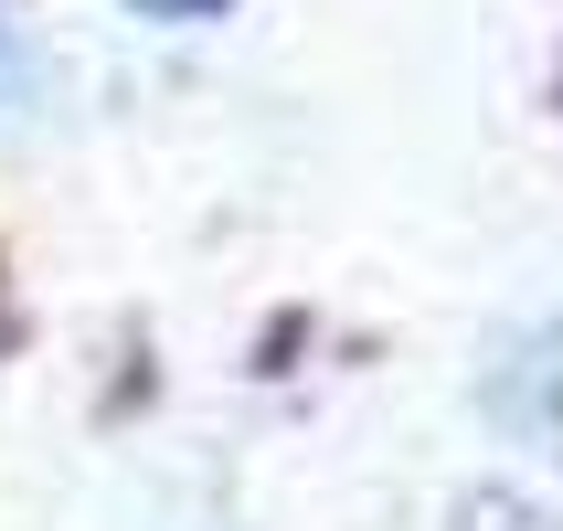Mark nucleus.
Masks as SVG:
<instances>
[{
    "label": "nucleus",
    "instance_id": "nucleus-2",
    "mask_svg": "<svg viewBox=\"0 0 563 531\" xmlns=\"http://www.w3.org/2000/svg\"><path fill=\"white\" fill-rule=\"evenodd\" d=\"M150 22H202V11H223V0H139Z\"/></svg>",
    "mask_w": 563,
    "mask_h": 531
},
{
    "label": "nucleus",
    "instance_id": "nucleus-1",
    "mask_svg": "<svg viewBox=\"0 0 563 531\" xmlns=\"http://www.w3.org/2000/svg\"><path fill=\"white\" fill-rule=\"evenodd\" d=\"M500 414H510V425H532L542 446H563V319L500 373Z\"/></svg>",
    "mask_w": 563,
    "mask_h": 531
}]
</instances>
